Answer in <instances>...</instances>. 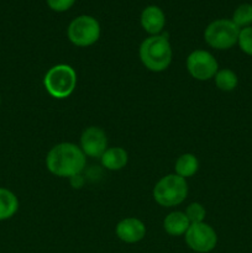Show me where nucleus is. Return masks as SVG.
Listing matches in <instances>:
<instances>
[{"instance_id": "obj_1", "label": "nucleus", "mask_w": 252, "mask_h": 253, "mask_svg": "<svg viewBox=\"0 0 252 253\" xmlns=\"http://www.w3.org/2000/svg\"><path fill=\"white\" fill-rule=\"evenodd\" d=\"M47 169L61 178L81 174L85 167V155L81 147L71 142H62L51 148L46 157Z\"/></svg>"}, {"instance_id": "obj_2", "label": "nucleus", "mask_w": 252, "mask_h": 253, "mask_svg": "<svg viewBox=\"0 0 252 253\" xmlns=\"http://www.w3.org/2000/svg\"><path fill=\"white\" fill-rule=\"evenodd\" d=\"M140 59L151 72H163L172 62V47L166 35L150 36L140 46Z\"/></svg>"}, {"instance_id": "obj_3", "label": "nucleus", "mask_w": 252, "mask_h": 253, "mask_svg": "<svg viewBox=\"0 0 252 253\" xmlns=\"http://www.w3.org/2000/svg\"><path fill=\"white\" fill-rule=\"evenodd\" d=\"M43 85L49 95L53 98H68L77 86L76 71L68 64L53 66L44 76Z\"/></svg>"}, {"instance_id": "obj_4", "label": "nucleus", "mask_w": 252, "mask_h": 253, "mask_svg": "<svg viewBox=\"0 0 252 253\" xmlns=\"http://www.w3.org/2000/svg\"><path fill=\"white\" fill-rule=\"evenodd\" d=\"M188 195V184L184 178L168 174L158 180L153 188V199L161 207L172 208L182 204Z\"/></svg>"}, {"instance_id": "obj_5", "label": "nucleus", "mask_w": 252, "mask_h": 253, "mask_svg": "<svg viewBox=\"0 0 252 253\" xmlns=\"http://www.w3.org/2000/svg\"><path fill=\"white\" fill-rule=\"evenodd\" d=\"M240 29L232 20L219 19L210 22L205 29L204 39L210 47L216 49H229L237 43Z\"/></svg>"}, {"instance_id": "obj_6", "label": "nucleus", "mask_w": 252, "mask_h": 253, "mask_svg": "<svg viewBox=\"0 0 252 253\" xmlns=\"http://www.w3.org/2000/svg\"><path fill=\"white\" fill-rule=\"evenodd\" d=\"M69 41L78 47H88L95 43L100 37V25L98 20L89 15L76 17L67 30Z\"/></svg>"}, {"instance_id": "obj_7", "label": "nucleus", "mask_w": 252, "mask_h": 253, "mask_svg": "<svg viewBox=\"0 0 252 253\" xmlns=\"http://www.w3.org/2000/svg\"><path fill=\"white\" fill-rule=\"evenodd\" d=\"M185 244L194 252H211L216 247L217 235L215 230L205 222L190 224L185 232Z\"/></svg>"}, {"instance_id": "obj_8", "label": "nucleus", "mask_w": 252, "mask_h": 253, "mask_svg": "<svg viewBox=\"0 0 252 253\" xmlns=\"http://www.w3.org/2000/svg\"><path fill=\"white\" fill-rule=\"evenodd\" d=\"M187 68L190 76L197 81H209L219 71L215 57L204 49H195L188 56Z\"/></svg>"}, {"instance_id": "obj_9", "label": "nucleus", "mask_w": 252, "mask_h": 253, "mask_svg": "<svg viewBox=\"0 0 252 253\" xmlns=\"http://www.w3.org/2000/svg\"><path fill=\"white\" fill-rule=\"evenodd\" d=\"M81 148L88 157L100 158L108 150V137L105 132L96 126L85 128L82 133Z\"/></svg>"}, {"instance_id": "obj_10", "label": "nucleus", "mask_w": 252, "mask_h": 253, "mask_svg": "<svg viewBox=\"0 0 252 253\" xmlns=\"http://www.w3.org/2000/svg\"><path fill=\"white\" fill-rule=\"evenodd\" d=\"M115 232L125 244H137L146 236V226L136 217H126L116 225Z\"/></svg>"}, {"instance_id": "obj_11", "label": "nucleus", "mask_w": 252, "mask_h": 253, "mask_svg": "<svg viewBox=\"0 0 252 253\" xmlns=\"http://www.w3.org/2000/svg\"><path fill=\"white\" fill-rule=\"evenodd\" d=\"M166 25V16L162 9L156 5H150L145 7L141 14V26L146 32L151 34L152 36L160 35Z\"/></svg>"}, {"instance_id": "obj_12", "label": "nucleus", "mask_w": 252, "mask_h": 253, "mask_svg": "<svg viewBox=\"0 0 252 253\" xmlns=\"http://www.w3.org/2000/svg\"><path fill=\"white\" fill-rule=\"evenodd\" d=\"M190 222L185 212L173 211L166 216L163 221V229L170 236H182L189 229Z\"/></svg>"}, {"instance_id": "obj_13", "label": "nucleus", "mask_w": 252, "mask_h": 253, "mask_svg": "<svg viewBox=\"0 0 252 253\" xmlns=\"http://www.w3.org/2000/svg\"><path fill=\"white\" fill-rule=\"evenodd\" d=\"M101 165L109 170H120L127 165L128 155L123 147H110L100 157Z\"/></svg>"}, {"instance_id": "obj_14", "label": "nucleus", "mask_w": 252, "mask_h": 253, "mask_svg": "<svg viewBox=\"0 0 252 253\" xmlns=\"http://www.w3.org/2000/svg\"><path fill=\"white\" fill-rule=\"evenodd\" d=\"M19 209V200L16 195L9 189L0 188V221L14 216Z\"/></svg>"}, {"instance_id": "obj_15", "label": "nucleus", "mask_w": 252, "mask_h": 253, "mask_svg": "<svg viewBox=\"0 0 252 253\" xmlns=\"http://www.w3.org/2000/svg\"><path fill=\"white\" fill-rule=\"evenodd\" d=\"M175 174L182 178H189L199 169V161L192 153H184L177 160L174 166Z\"/></svg>"}, {"instance_id": "obj_16", "label": "nucleus", "mask_w": 252, "mask_h": 253, "mask_svg": "<svg viewBox=\"0 0 252 253\" xmlns=\"http://www.w3.org/2000/svg\"><path fill=\"white\" fill-rule=\"evenodd\" d=\"M215 84L222 91H232L239 84L236 73L231 69H221L215 74Z\"/></svg>"}, {"instance_id": "obj_17", "label": "nucleus", "mask_w": 252, "mask_h": 253, "mask_svg": "<svg viewBox=\"0 0 252 253\" xmlns=\"http://www.w3.org/2000/svg\"><path fill=\"white\" fill-rule=\"evenodd\" d=\"M232 22L239 27L240 30L244 27H249L252 25V4H241L235 9L232 14Z\"/></svg>"}, {"instance_id": "obj_18", "label": "nucleus", "mask_w": 252, "mask_h": 253, "mask_svg": "<svg viewBox=\"0 0 252 253\" xmlns=\"http://www.w3.org/2000/svg\"><path fill=\"white\" fill-rule=\"evenodd\" d=\"M205 214H207V211H205L204 207L199 203H192V204L188 205L187 210H185V215H187L190 224L204 222Z\"/></svg>"}, {"instance_id": "obj_19", "label": "nucleus", "mask_w": 252, "mask_h": 253, "mask_svg": "<svg viewBox=\"0 0 252 253\" xmlns=\"http://www.w3.org/2000/svg\"><path fill=\"white\" fill-rule=\"evenodd\" d=\"M237 44L244 53H246L247 56H252V26L240 30Z\"/></svg>"}, {"instance_id": "obj_20", "label": "nucleus", "mask_w": 252, "mask_h": 253, "mask_svg": "<svg viewBox=\"0 0 252 253\" xmlns=\"http://www.w3.org/2000/svg\"><path fill=\"white\" fill-rule=\"evenodd\" d=\"M76 0H47V5L51 7L53 11L62 12L67 11L74 5Z\"/></svg>"}, {"instance_id": "obj_21", "label": "nucleus", "mask_w": 252, "mask_h": 253, "mask_svg": "<svg viewBox=\"0 0 252 253\" xmlns=\"http://www.w3.org/2000/svg\"><path fill=\"white\" fill-rule=\"evenodd\" d=\"M71 182H72V185H73L74 188H81L82 184H83V179H82V177L79 174L72 177Z\"/></svg>"}]
</instances>
